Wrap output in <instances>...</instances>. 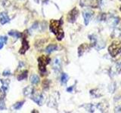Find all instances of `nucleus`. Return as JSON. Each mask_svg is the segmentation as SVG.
Returning <instances> with one entry per match:
<instances>
[{
    "label": "nucleus",
    "instance_id": "27",
    "mask_svg": "<svg viewBox=\"0 0 121 113\" xmlns=\"http://www.w3.org/2000/svg\"><path fill=\"white\" fill-rule=\"evenodd\" d=\"M5 109H6V105L4 99L0 100V110H5Z\"/></svg>",
    "mask_w": 121,
    "mask_h": 113
},
{
    "label": "nucleus",
    "instance_id": "15",
    "mask_svg": "<svg viewBox=\"0 0 121 113\" xmlns=\"http://www.w3.org/2000/svg\"><path fill=\"white\" fill-rule=\"evenodd\" d=\"M58 45L55 44H48V46L45 48V52L48 53V54H51L53 51H57V49H58Z\"/></svg>",
    "mask_w": 121,
    "mask_h": 113
},
{
    "label": "nucleus",
    "instance_id": "25",
    "mask_svg": "<svg viewBox=\"0 0 121 113\" xmlns=\"http://www.w3.org/2000/svg\"><path fill=\"white\" fill-rule=\"evenodd\" d=\"M83 107L89 112H94L95 109V106L93 104H87V105H83Z\"/></svg>",
    "mask_w": 121,
    "mask_h": 113
},
{
    "label": "nucleus",
    "instance_id": "9",
    "mask_svg": "<svg viewBox=\"0 0 121 113\" xmlns=\"http://www.w3.org/2000/svg\"><path fill=\"white\" fill-rule=\"evenodd\" d=\"M61 60L59 57H55L52 61V69L55 73H59L61 71Z\"/></svg>",
    "mask_w": 121,
    "mask_h": 113
},
{
    "label": "nucleus",
    "instance_id": "29",
    "mask_svg": "<svg viewBox=\"0 0 121 113\" xmlns=\"http://www.w3.org/2000/svg\"><path fill=\"white\" fill-rule=\"evenodd\" d=\"M5 97V92L2 89H0V100L4 99Z\"/></svg>",
    "mask_w": 121,
    "mask_h": 113
},
{
    "label": "nucleus",
    "instance_id": "12",
    "mask_svg": "<svg viewBox=\"0 0 121 113\" xmlns=\"http://www.w3.org/2000/svg\"><path fill=\"white\" fill-rule=\"evenodd\" d=\"M10 22V18L6 12H1L0 13V24L2 25H5L8 23Z\"/></svg>",
    "mask_w": 121,
    "mask_h": 113
},
{
    "label": "nucleus",
    "instance_id": "20",
    "mask_svg": "<svg viewBox=\"0 0 121 113\" xmlns=\"http://www.w3.org/2000/svg\"><path fill=\"white\" fill-rule=\"evenodd\" d=\"M8 34H9L10 36L16 38V39H19V38H21L22 36V33H21L18 31H16V30H10V31L8 32Z\"/></svg>",
    "mask_w": 121,
    "mask_h": 113
},
{
    "label": "nucleus",
    "instance_id": "19",
    "mask_svg": "<svg viewBox=\"0 0 121 113\" xmlns=\"http://www.w3.org/2000/svg\"><path fill=\"white\" fill-rule=\"evenodd\" d=\"M27 75H28V70H24L22 71L21 73L17 75V80L18 81H22V80H24V79H26L27 78Z\"/></svg>",
    "mask_w": 121,
    "mask_h": 113
},
{
    "label": "nucleus",
    "instance_id": "1",
    "mask_svg": "<svg viewBox=\"0 0 121 113\" xmlns=\"http://www.w3.org/2000/svg\"><path fill=\"white\" fill-rule=\"evenodd\" d=\"M62 20H51L50 24H49V29L50 31L54 33L57 39L60 41L64 37V32L62 29Z\"/></svg>",
    "mask_w": 121,
    "mask_h": 113
},
{
    "label": "nucleus",
    "instance_id": "22",
    "mask_svg": "<svg viewBox=\"0 0 121 113\" xmlns=\"http://www.w3.org/2000/svg\"><path fill=\"white\" fill-rule=\"evenodd\" d=\"M24 103H25L24 100L20 101V102H17L16 103H14L13 105V109H14V110H19V109H21L22 108V106L24 105Z\"/></svg>",
    "mask_w": 121,
    "mask_h": 113
},
{
    "label": "nucleus",
    "instance_id": "21",
    "mask_svg": "<svg viewBox=\"0 0 121 113\" xmlns=\"http://www.w3.org/2000/svg\"><path fill=\"white\" fill-rule=\"evenodd\" d=\"M0 81H1V82H2V89L5 92H6L7 90H9L10 81L9 80V79H6V80H0Z\"/></svg>",
    "mask_w": 121,
    "mask_h": 113
},
{
    "label": "nucleus",
    "instance_id": "23",
    "mask_svg": "<svg viewBox=\"0 0 121 113\" xmlns=\"http://www.w3.org/2000/svg\"><path fill=\"white\" fill-rule=\"evenodd\" d=\"M7 41H8L7 36H0V50L2 49V48L4 47V45L7 43Z\"/></svg>",
    "mask_w": 121,
    "mask_h": 113
},
{
    "label": "nucleus",
    "instance_id": "5",
    "mask_svg": "<svg viewBox=\"0 0 121 113\" xmlns=\"http://www.w3.org/2000/svg\"><path fill=\"white\" fill-rule=\"evenodd\" d=\"M78 16H79V10L75 7L70 11H69V13H68L67 17V20L69 23L73 24V23L77 20Z\"/></svg>",
    "mask_w": 121,
    "mask_h": 113
},
{
    "label": "nucleus",
    "instance_id": "16",
    "mask_svg": "<svg viewBox=\"0 0 121 113\" xmlns=\"http://www.w3.org/2000/svg\"><path fill=\"white\" fill-rule=\"evenodd\" d=\"M90 95L93 98H98L102 96V93L99 89H93L90 90Z\"/></svg>",
    "mask_w": 121,
    "mask_h": 113
},
{
    "label": "nucleus",
    "instance_id": "2",
    "mask_svg": "<svg viewBox=\"0 0 121 113\" xmlns=\"http://www.w3.org/2000/svg\"><path fill=\"white\" fill-rule=\"evenodd\" d=\"M51 62V58L48 56L43 55L38 58V67L40 73L44 75L46 73V66Z\"/></svg>",
    "mask_w": 121,
    "mask_h": 113
},
{
    "label": "nucleus",
    "instance_id": "18",
    "mask_svg": "<svg viewBox=\"0 0 121 113\" xmlns=\"http://www.w3.org/2000/svg\"><path fill=\"white\" fill-rule=\"evenodd\" d=\"M40 81V79H39V77L36 74H33L31 76H30V82H31V84L33 85H36L39 83Z\"/></svg>",
    "mask_w": 121,
    "mask_h": 113
},
{
    "label": "nucleus",
    "instance_id": "3",
    "mask_svg": "<svg viewBox=\"0 0 121 113\" xmlns=\"http://www.w3.org/2000/svg\"><path fill=\"white\" fill-rule=\"evenodd\" d=\"M108 52L113 57L120 54L121 53V41L118 40L113 41L108 47Z\"/></svg>",
    "mask_w": 121,
    "mask_h": 113
},
{
    "label": "nucleus",
    "instance_id": "11",
    "mask_svg": "<svg viewBox=\"0 0 121 113\" xmlns=\"http://www.w3.org/2000/svg\"><path fill=\"white\" fill-rule=\"evenodd\" d=\"M82 16L84 18V23L85 25L87 26L89 24V23L91 20V18L93 16V11L90 10H86L82 12Z\"/></svg>",
    "mask_w": 121,
    "mask_h": 113
},
{
    "label": "nucleus",
    "instance_id": "32",
    "mask_svg": "<svg viewBox=\"0 0 121 113\" xmlns=\"http://www.w3.org/2000/svg\"><path fill=\"white\" fill-rule=\"evenodd\" d=\"M3 1H5V0H3Z\"/></svg>",
    "mask_w": 121,
    "mask_h": 113
},
{
    "label": "nucleus",
    "instance_id": "7",
    "mask_svg": "<svg viewBox=\"0 0 121 113\" xmlns=\"http://www.w3.org/2000/svg\"><path fill=\"white\" fill-rule=\"evenodd\" d=\"M110 73L111 74V76H113L115 75H118L121 73V57L117 60V62L113 64V66L111 68Z\"/></svg>",
    "mask_w": 121,
    "mask_h": 113
},
{
    "label": "nucleus",
    "instance_id": "24",
    "mask_svg": "<svg viewBox=\"0 0 121 113\" xmlns=\"http://www.w3.org/2000/svg\"><path fill=\"white\" fill-rule=\"evenodd\" d=\"M69 79V76L66 73H62L61 76H60V82H61L62 85H66L67 82Z\"/></svg>",
    "mask_w": 121,
    "mask_h": 113
},
{
    "label": "nucleus",
    "instance_id": "30",
    "mask_svg": "<svg viewBox=\"0 0 121 113\" xmlns=\"http://www.w3.org/2000/svg\"><path fill=\"white\" fill-rule=\"evenodd\" d=\"M73 86H71L70 87V88H68L67 89V92H72V91H73Z\"/></svg>",
    "mask_w": 121,
    "mask_h": 113
},
{
    "label": "nucleus",
    "instance_id": "6",
    "mask_svg": "<svg viewBox=\"0 0 121 113\" xmlns=\"http://www.w3.org/2000/svg\"><path fill=\"white\" fill-rule=\"evenodd\" d=\"M58 97H59V94H58L57 93L52 94L48 98V100L47 103L48 106L56 109L57 106H58V99H59Z\"/></svg>",
    "mask_w": 121,
    "mask_h": 113
},
{
    "label": "nucleus",
    "instance_id": "28",
    "mask_svg": "<svg viewBox=\"0 0 121 113\" xmlns=\"http://www.w3.org/2000/svg\"><path fill=\"white\" fill-rule=\"evenodd\" d=\"M3 76H9L11 75V71L9 69H5V71H3Z\"/></svg>",
    "mask_w": 121,
    "mask_h": 113
},
{
    "label": "nucleus",
    "instance_id": "26",
    "mask_svg": "<svg viewBox=\"0 0 121 113\" xmlns=\"http://www.w3.org/2000/svg\"><path fill=\"white\" fill-rule=\"evenodd\" d=\"M50 83L51 81L48 80V79H45V80L43 81V88L45 90H48L49 88V86H50Z\"/></svg>",
    "mask_w": 121,
    "mask_h": 113
},
{
    "label": "nucleus",
    "instance_id": "10",
    "mask_svg": "<svg viewBox=\"0 0 121 113\" xmlns=\"http://www.w3.org/2000/svg\"><path fill=\"white\" fill-rule=\"evenodd\" d=\"M29 48H30L29 41L26 40V36H24L22 38V45H21V48H20V50H19V53H20L21 54H25V53L29 50Z\"/></svg>",
    "mask_w": 121,
    "mask_h": 113
},
{
    "label": "nucleus",
    "instance_id": "8",
    "mask_svg": "<svg viewBox=\"0 0 121 113\" xmlns=\"http://www.w3.org/2000/svg\"><path fill=\"white\" fill-rule=\"evenodd\" d=\"M80 5L82 7H89L96 8L98 6V0H80Z\"/></svg>",
    "mask_w": 121,
    "mask_h": 113
},
{
    "label": "nucleus",
    "instance_id": "13",
    "mask_svg": "<svg viewBox=\"0 0 121 113\" xmlns=\"http://www.w3.org/2000/svg\"><path fill=\"white\" fill-rule=\"evenodd\" d=\"M89 48H90V46L88 44H86V43L82 44L78 48V56H81L87 50H89Z\"/></svg>",
    "mask_w": 121,
    "mask_h": 113
},
{
    "label": "nucleus",
    "instance_id": "17",
    "mask_svg": "<svg viewBox=\"0 0 121 113\" xmlns=\"http://www.w3.org/2000/svg\"><path fill=\"white\" fill-rule=\"evenodd\" d=\"M95 107L99 109L101 112H104L108 108V103H106V102H102V103H98Z\"/></svg>",
    "mask_w": 121,
    "mask_h": 113
},
{
    "label": "nucleus",
    "instance_id": "14",
    "mask_svg": "<svg viewBox=\"0 0 121 113\" xmlns=\"http://www.w3.org/2000/svg\"><path fill=\"white\" fill-rule=\"evenodd\" d=\"M34 88L32 86H26V88H24L23 90V93H24V95L25 97H30L32 96V94L34 91Z\"/></svg>",
    "mask_w": 121,
    "mask_h": 113
},
{
    "label": "nucleus",
    "instance_id": "31",
    "mask_svg": "<svg viewBox=\"0 0 121 113\" xmlns=\"http://www.w3.org/2000/svg\"><path fill=\"white\" fill-rule=\"evenodd\" d=\"M120 11H121V6H120Z\"/></svg>",
    "mask_w": 121,
    "mask_h": 113
},
{
    "label": "nucleus",
    "instance_id": "4",
    "mask_svg": "<svg viewBox=\"0 0 121 113\" xmlns=\"http://www.w3.org/2000/svg\"><path fill=\"white\" fill-rule=\"evenodd\" d=\"M33 101H34L38 105H42L43 104L44 101L45 100V95L43 92H40L39 90H34V91L32 94V96L30 97Z\"/></svg>",
    "mask_w": 121,
    "mask_h": 113
}]
</instances>
